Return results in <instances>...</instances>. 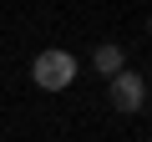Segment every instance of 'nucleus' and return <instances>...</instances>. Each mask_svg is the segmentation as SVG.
I'll return each mask as SVG.
<instances>
[{
  "label": "nucleus",
  "mask_w": 152,
  "mask_h": 142,
  "mask_svg": "<svg viewBox=\"0 0 152 142\" xmlns=\"http://www.w3.org/2000/svg\"><path fill=\"white\" fill-rule=\"evenodd\" d=\"M31 76H36L41 91H66V86L76 81V56L61 51V46H51V51H41V56L31 61Z\"/></svg>",
  "instance_id": "f257e3e1"
},
{
  "label": "nucleus",
  "mask_w": 152,
  "mask_h": 142,
  "mask_svg": "<svg viewBox=\"0 0 152 142\" xmlns=\"http://www.w3.org/2000/svg\"><path fill=\"white\" fill-rule=\"evenodd\" d=\"M142 102H147V81L137 71H117L112 76V107L117 112H142Z\"/></svg>",
  "instance_id": "f03ea898"
},
{
  "label": "nucleus",
  "mask_w": 152,
  "mask_h": 142,
  "mask_svg": "<svg viewBox=\"0 0 152 142\" xmlns=\"http://www.w3.org/2000/svg\"><path fill=\"white\" fill-rule=\"evenodd\" d=\"M122 61H127V56H122V46H96V56H91V66L102 71V76H117V71H127Z\"/></svg>",
  "instance_id": "7ed1b4c3"
}]
</instances>
